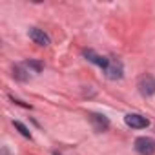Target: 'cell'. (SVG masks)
I'll use <instances>...</instances> for the list:
<instances>
[{"instance_id": "3957f363", "label": "cell", "mask_w": 155, "mask_h": 155, "mask_svg": "<svg viewBox=\"0 0 155 155\" xmlns=\"http://www.w3.org/2000/svg\"><path fill=\"white\" fill-rule=\"evenodd\" d=\"M124 122L130 126V128H135V130H142V128H148L150 126V120L139 113H128L124 117Z\"/></svg>"}, {"instance_id": "52a82bcc", "label": "cell", "mask_w": 155, "mask_h": 155, "mask_svg": "<svg viewBox=\"0 0 155 155\" xmlns=\"http://www.w3.org/2000/svg\"><path fill=\"white\" fill-rule=\"evenodd\" d=\"M90 119H91V122H93V126H95V130H99V131H102V130H106L108 128V119L104 117V115H97V113H91L90 115Z\"/></svg>"}, {"instance_id": "9c48e42d", "label": "cell", "mask_w": 155, "mask_h": 155, "mask_svg": "<svg viewBox=\"0 0 155 155\" xmlns=\"http://www.w3.org/2000/svg\"><path fill=\"white\" fill-rule=\"evenodd\" d=\"M26 66H28V68H33L35 71H40V69H42V66H40L38 62H28Z\"/></svg>"}, {"instance_id": "5b68a950", "label": "cell", "mask_w": 155, "mask_h": 155, "mask_svg": "<svg viewBox=\"0 0 155 155\" xmlns=\"http://www.w3.org/2000/svg\"><path fill=\"white\" fill-rule=\"evenodd\" d=\"M29 38L35 42V44H38V46H49V37L42 31V29H38V28H31L29 29Z\"/></svg>"}, {"instance_id": "7a4b0ae2", "label": "cell", "mask_w": 155, "mask_h": 155, "mask_svg": "<svg viewBox=\"0 0 155 155\" xmlns=\"http://www.w3.org/2000/svg\"><path fill=\"white\" fill-rule=\"evenodd\" d=\"M135 150L140 155H153L155 153V140L150 137H139L135 140Z\"/></svg>"}, {"instance_id": "ba28073f", "label": "cell", "mask_w": 155, "mask_h": 155, "mask_svg": "<svg viewBox=\"0 0 155 155\" xmlns=\"http://www.w3.org/2000/svg\"><path fill=\"white\" fill-rule=\"evenodd\" d=\"M15 128H17V130H18V131H20V133H22L24 137L31 139V133H29V130H28V128H26V126H24L22 122H18V120H17V122H15Z\"/></svg>"}, {"instance_id": "6da1fadb", "label": "cell", "mask_w": 155, "mask_h": 155, "mask_svg": "<svg viewBox=\"0 0 155 155\" xmlns=\"http://www.w3.org/2000/svg\"><path fill=\"white\" fill-rule=\"evenodd\" d=\"M139 91L144 97H150V95L155 93V77L153 75L146 73V75L140 77V79H139Z\"/></svg>"}, {"instance_id": "277c9868", "label": "cell", "mask_w": 155, "mask_h": 155, "mask_svg": "<svg viewBox=\"0 0 155 155\" xmlns=\"http://www.w3.org/2000/svg\"><path fill=\"white\" fill-rule=\"evenodd\" d=\"M104 73H106L108 79L117 81V79H120V77H122V64H120L119 60H115V58H110L108 68L104 69Z\"/></svg>"}, {"instance_id": "8992f818", "label": "cell", "mask_w": 155, "mask_h": 155, "mask_svg": "<svg viewBox=\"0 0 155 155\" xmlns=\"http://www.w3.org/2000/svg\"><path fill=\"white\" fill-rule=\"evenodd\" d=\"M84 55H86V58H88L90 62H93V64L101 66L102 69H106V68H108V62H110V58H106V57H101V55H95L93 51H86Z\"/></svg>"}]
</instances>
